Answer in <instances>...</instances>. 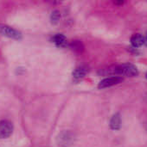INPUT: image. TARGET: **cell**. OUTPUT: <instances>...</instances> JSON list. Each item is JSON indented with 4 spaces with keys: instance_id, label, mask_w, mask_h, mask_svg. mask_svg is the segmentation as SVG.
Wrapping results in <instances>:
<instances>
[{
    "instance_id": "1",
    "label": "cell",
    "mask_w": 147,
    "mask_h": 147,
    "mask_svg": "<svg viewBox=\"0 0 147 147\" xmlns=\"http://www.w3.org/2000/svg\"><path fill=\"white\" fill-rule=\"evenodd\" d=\"M102 75H120L126 77H135L139 74L138 69L135 65L132 64H123L120 65H113L108 68L103 69L102 71H100Z\"/></svg>"
},
{
    "instance_id": "2",
    "label": "cell",
    "mask_w": 147,
    "mask_h": 147,
    "mask_svg": "<svg viewBox=\"0 0 147 147\" xmlns=\"http://www.w3.org/2000/svg\"><path fill=\"white\" fill-rule=\"evenodd\" d=\"M0 34L16 40H20L22 38V34L18 30L4 24H0Z\"/></svg>"
},
{
    "instance_id": "3",
    "label": "cell",
    "mask_w": 147,
    "mask_h": 147,
    "mask_svg": "<svg viewBox=\"0 0 147 147\" xmlns=\"http://www.w3.org/2000/svg\"><path fill=\"white\" fill-rule=\"evenodd\" d=\"M13 133V125L7 120L0 121V139H7Z\"/></svg>"
},
{
    "instance_id": "4",
    "label": "cell",
    "mask_w": 147,
    "mask_h": 147,
    "mask_svg": "<svg viewBox=\"0 0 147 147\" xmlns=\"http://www.w3.org/2000/svg\"><path fill=\"white\" fill-rule=\"evenodd\" d=\"M123 81V78L120 76H113V77H110V78H107L103 80H101L99 83V89H105V88H108L111 86H113L115 84H118L120 83H121Z\"/></svg>"
},
{
    "instance_id": "5",
    "label": "cell",
    "mask_w": 147,
    "mask_h": 147,
    "mask_svg": "<svg viewBox=\"0 0 147 147\" xmlns=\"http://www.w3.org/2000/svg\"><path fill=\"white\" fill-rule=\"evenodd\" d=\"M88 72V67L86 65H81L73 71V78L76 81L81 80L87 75Z\"/></svg>"
},
{
    "instance_id": "6",
    "label": "cell",
    "mask_w": 147,
    "mask_h": 147,
    "mask_svg": "<svg viewBox=\"0 0 147 147\" xmlns=\"http://www.w3.org/2000/svg\"><path fill=\"white\" fill-rule=\"evenodd\" d=\"M52 41L60 47H65L67 46H68L67 39L65 37V35H63L62 34H56L52 37Z\"/></svg>"
},
{
    "instance_id": "7",
    "label": "cell",
    "mask_w": 147,
    "mask_h": 147,
    "mask_svg": "<svg viewBox=\"0 0 147 147\" xmlns=\"http://www.w3.org/2000/svg\"><path fill=\"white\" fill-rule=\"evenodd\" d=\"M72 140V136L70 134V133L68 132H64L62 133L59 137H58V143L59 146H67L68 145L70 144Z\"/></svg>"
},
{
    "instance_id": "8",
    "label": "cell",
    "mask_w": 147,
    "mask_h": 147,
    "mask_svg": "<svg viewBox=\"0 0 147 147\" xmlns=\"http://www.w3.org/2000/svg\"><path fill=\"white\" fill-rule=\"evenodd\" d=\"M121 127V118L120 115L119 113L113 115L111 121H110V127L113 130H118Z\"/></svg>"
},
{
    "instance_id": "9",
    "label": "cell",
    "mask_w": 147,
    "mask_h": 147,
    "mask_svg": "<svg viewBox=\"0 0 147 147\" xmlns=\"http://www.w3.org/2000/svg\"><path fill=\"white\" fill-rule=\"evenodd\" d=\"M131 43L134 47H139L144 45V36L140 34H134L131 37Z\"/></svg>"
},
{
    "instance_id": "10",
    "label": "cell",
    "mask_w": 147,
    "mask_h": 147,
    "mask_svg": "<svg viewBox=\"0 0 147 147\" xmlns=\"http://www.w3.org/2000/svg\"><path fill=\"white\" fill-rule=\"evenodd\" d=\"M68 47L76 53H82L84 51V45L81 40H72L68 44Z\"/></svg>"
},
{
    "instance_id": "11",
    "label": "cell",
    "mask_w": 147,
    "mask_h": 147,
    "mask_svg": "<svg viewBox=\"0 0 147 147\" xmlns=\"http://www.w3.org/2000/svg\"><path fill=\"white\" fill-rule=\"evenodd\" d=\"M60 17H61V15H60V12L58 10H54L51 13L50 19H51V22L53 23H57L58 21L60 20Z\"/></svg>"
},
{
    "instance_id": "12",
    "label": "cell",
    "mask_w": 147,
    "mask_h": 147,
    "mask_svg": "<svg viewBox=\"0 0 147 147\" xmlns=\"http://www.w3.org/2000/svg\"><path fill=\"white\" fill-rule=\"evenodd\" d=\"M144 44L147 46V32L146 34V35H145V37H144Z\"/></svg>"
},
{
    "instance_id": "13",
    "label": "cell",
    "mask_w": 147,
    "mask_h": 147,
    "mask_svg": "<svg viewBox=\"0 0 147 147\" xmlns=\"http://www.w3.org/2000/svg\"><path fill=\"white\" fill-rule=\"evenodd\" d=\"M146 79H147V73H146Z\"/></svg>"
}]
</instances>
